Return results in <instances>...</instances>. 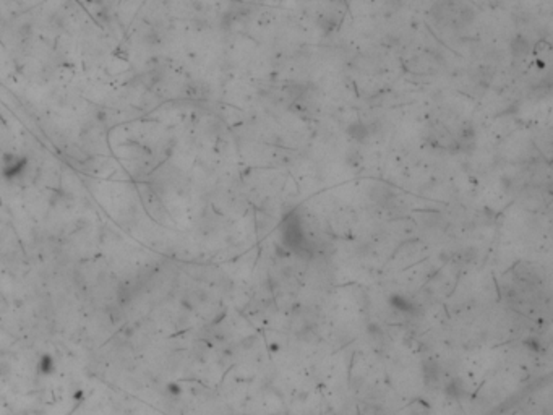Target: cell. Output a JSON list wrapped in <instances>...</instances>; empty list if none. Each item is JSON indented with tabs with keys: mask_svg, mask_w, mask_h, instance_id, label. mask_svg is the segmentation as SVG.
<instances>
[{
	"mask_svg": "<svg viewBox=\"0 0 553 415\" xmlns=\"http://www.w3.org/2000/svg\"><path fill=\"white\" fill-rule=\"evenodd\" d=\"M347 133L351 135L354 140L364 141L367 136H368V130H367V127L362 122H354V123H351V125L347 127Z\"/></svg>",
	"mask_w": 553,
	"mask_h": 415,
	"instance_id": "6da1fadb",
	"label": "cell"
}]
</instances>
